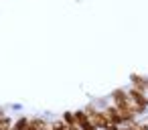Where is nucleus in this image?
<instances>
[{
	"label": "nucleus",
	"mask_w": 148,
	"mask_h": 130,
	"mask_svg": "<svg viewBox=\"0 0 148 130\" xmlns=\"http://www.w3.org/2000/svg\"><path fill=\"white\" fill-rule=\"evenodd\" d=\"M128 94H130L132 104L136 106L138 116H144V114L148 112V94H146V91H140V89H136V87H128Z\"/></svg>",
	"instance_id": "f257e3e1"
},
{
	"label": "nucleus",
	"mask_w": 148,
	"mask_h": 130,
	"mask_svg": "<svg viewBox=\"0 0 148 130\" xmlns=\"http://www.w3.org/2000/svg\"><path fill=\"white\" fill-rule=\"evenodd\" d=\"M29 122H31V116H29V114H18V116L14 118L12 130H25V128L29 126Z\"/></svg>",
	"instance_id": "20e7f679"
},
{
	"label": "nucleus",
	"mask_w": 148,
	"mask_h": 130,
	"mask_svg": "<svg viewBox=\"0 0 148 130\" xmlns=\"http://www.w3.org/2000/svg\"><path fill=\"white\" fill-rule=\"evenodd\" d=\"M61 120L67 124V126H73V124H77V118H75V112H71V110H67V112H63L61 114Z\"/></svg>",
	"instance_id": "39448f33"
},
{
	"label": "nucleus",
	"mask_w": 148,
	"mask_h": 130,
	"mask_svg": "<svg viewBox=\"0 0 148 130\" xmlns=\"http://www.w3.org/2000/svg\"><path fill=\"white\" fill-rule=\"evenodd\" d=\"M130 87H136L140 91H146L148 87V75H142V73H130Z\"/></svg>",
	"instance_id": "7ed1b4c3"
},
{
	"label": "nucleus",
	"mask_w": 148,
	"mask_h": 130,
	"mask_svg": "<svg viewBox=\"0 0 148 130\" xmlns=\"http://www.w3.org/2000/svg\"><path fill=\"white\" fill-rule=\"evenodd\" d=\"M49 128H51V130H69V126H67V124H65V122H63L61 118L53 120V122L49 124Z\"/></svg>",
	"instance_id": "423d86ee"
},
{
	"label": "nucleus",
	"mask_w": 148,
	"mask_h": 130,
	"mask_svg": "<svg viewBox=\"0 0 148 130\" xmlns=\"http://www.w3.org/2000/svg\"><path fill=\"white\" fill-rule=\"evenodd\" d=\"M146 94H148V87H146Z\"/></svg>",
	"instance_id": "6e6552de"
},
{
	"label": "nucleus",
	"mask_w": 148,
	"mask_h": 130,
	"mask_svg": "<svg viewBox=\"0 0 148 130\" xmlns=\"http://www.w3.org/2000/svg\"><path fill=\"white\" fill-rule=\"evenodd\" d=\"M69 130H81V128H79L77 124H73V126H69Z\"/></svg>",
	"instance_id": "0eeeda50"
},
{
	"label": "nucleus",
	"mask_w": 148,
	"mask_h": 130,
	"mask_svg": "<svg viewBox=\"0 0 148 130\" xmlns=\"http://www.w3.org/2000/svg\"><path fill=\"white\" fill-rule=\"evenodd\" d=\"M103 112L108 114V118H110V124L112 126H124V120H122V112L110 102L106 108H103Z\"/></svg>",
	"instance_id": "f03ea898"
}]
</instances>
